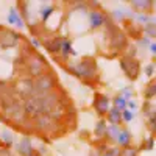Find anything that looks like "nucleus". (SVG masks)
<instances>
[{
    "mask_svg": "<svg viewBox=\"0 0 156 156\" xmlns=\"http://www.w3.org/2000/svg\"><path fill=\"white\" fill-rule=\"evenodd\" d=\"M2 139L5 140V147L6 148H9L12 145V136H11L9 131H6V129H5V131H2Z\"/></svg>",
    "mask_w": 156,
    "mask_h": 156,
    "instance_id": "nucleus-22",
    "label": "nucleus"
},
{
    "mask_svg": "<svg viewBox=\"0 0 156 156\" xmlns=\"http://www.w3.org/2000/svg\"><path fill=\"white\" fill-rule=\"evenodd\" d=\"M28 156H39V153H37V151H34V150H33V151H31V153H30V154H28Z\"/></svg>",
    "mask_w": 156,
    "mask_h": 156,
    "instance_id": "nucleus-35",
    "label": "nucleus"
},
{
    "mask_svg": "<svg viewBox=\"0 0 156 156\" xmlns=\"http://www.w3.org/2000/svg\"><path fill=\"white\" fill-rule=\"evenodd\" d=\"M139 20H140V22H148L150 19H148V17H145V16H139Z\"/></svg>",
    "mask_w": 156,
    "mask_h": 156,
    "instance_id": "nucleus-34",
    "label": "nucleus"
},
{
    "mask_svg": "<svg viewBox=\"0 0 156 156\" xmlns=\"http://www.w3.org/2000/svg\"><path fill=\"white\" fill-rule=\"evenodd\" d=\"M8 23H11V25H16L17 28H23V19L19 16V12H17V9L14 8V6H11L9 8V12H8Z\"/></svg>",
    "mask_w": 156,
    "mask_h": 156,
    "instance_id": "nucleus-10",
    "label": "nucleus"
},
{
    "mask_svg": "<svg viewBox=\"0 0 156 156\" xmlns=\"http://www.w3.org/2000/svg\"><path fill=\"white\" fill-rule=\"evenodd\" d=\"M119 133H120L119 125H109V126L106 128V134H108L111 139H114V140H117V137H119Z\"/></svg>",
    "mask_w": 156,
    "mask_h": 156,
    "instance_id": "nucleus-18",
    "label": "nucleus"
},
{
    "mask_svg": "<svg viewBox=\"0 0 156 156\" xmlns=\"http://www.w3.org/2000/svg\"><path fill=\"white\" fill-rule=\"evenodd\" d=\"M151 5H153V2H150V0H133L131 2V6L139 11H147L151 8Z\"/></svg>",
    "mask_w": 156,
    "mask_h": 156,
    "instance_id": "nucleus-16",
    "label": "nucleus"
},
{
    "mask_svg": "<svg viewBox=\"0 0 156 156\" xmlns=\"http://www.w3.org/2000/svg\"><path fill=\"white\" fill-rule=\"evenodd\" d=\"M131 119H133V112L128 111V109H123L122 111V120L123 122H131Z\"/></svg>",
    "mask_w": 156,
    "mask_h": 156,
    "instance_id": "nucleus-26",
    "label": "nucleus"
},
{
    "mask_svg": "<svg viewBox=\"0 0 156 156\" xmlns=\"http://www.w3.org/2000/svg\"><path fill=\"white\" fill-rule=\"evenodd\" d=\"M145 34H147V37H156V23H151V22H148L147 25H145Z\"/></svg>",
    "mask_w": 156,
    "mask_h": 156,
    "instance_id": "nucleus-20",
    "label": "nucleus"
},
{
    "mask_svg": "<svg viewBox=\"0 0 156 156\" xmlns=\"http://www.w3.org/2000/svg\"><path fill=\"white\" fill-rule=\"evenodd\" d=\"M136 106H137L136 101H133V100H131V101H126V108H129V111H134Z\"/></svg>",
    "mask_w": 156,
    "mask_h": 156,
    "instance_id": "nucleus-32",
    "label": "nucleus"
},
{
    "mask_svg": "<svg viewBox=\"0 0 156 156\" xmlns=\"http://www.w3.org/2000/svg\"><path fill=\"white\" fill-rule=\"evenodd\" d=\"M148 126L151 129V133L156 136V112L150 114V117H148Z\"/></svg>",
    "mask_w": 156,
    "mask_h": 156,
    "instance_id": "nucleus-23",
    "label": "nucleus"
},
{
    "mask_svg": "<svg viewBox=\"0 0 156 156\" xmlns=\"http://www.w3.org/2000/svg\"><path fill=\"white\" fill-rule=\"evenodd\" d=\"M120 67L123 70V73L129 78V80H136L139 76V72H140V64L137 59L134 58H129V56H123L120 59Z\"/></svg>",
    "mask_w": 156,
    "mask_h": 156,
    "instance_id": "nucleus-4",
    "label": "nucleus"
},
{
    "mask_svg": "<svg viewBox=\"0 0 156 156\" xmlns=\"http://www.w3.org/2000/svg\"><path fill=\"white\" fill-rule=\"evenodd\" d=\"M117 142H119V145L123 147V148L129 147V144H131V133H129L128 129L122 128L120 133H119V137H117Z\"/></svg>",
    "mask_w": 156,
    "mask_h": 156,
    "instance_id": "nucleus-14",
    "label": "nucleus"
},
{
    "mask_svg": "<svg viewBox=\"0 0 156 156\" xmlns=\"http://www.w3.org/2000/svg\"><path fill=\"white\" fill-rule=\"evenodd\" d=\"M153 147H154V137H153V136H150V137L145 140V145H144V148H145V150H151Z\"/></svg>",
    "mask_w": 156,
    "mask_h": 156,
    "instance_id": "nucleus-27",
    "label": "nucleus"
},
{
    "mask_svg": "<svg viewBox=\"0 0 156 156\" xmlns=\"http://www.w3.org/2000/svg\"><path fill=\"white\" fill-rule=\"evenodd\" d=\"M120 156H137V150L129 145V147H126L120 151Z\"/></svg>",
    "mask_w": 156,
    "mask_h": 156,
    "instance_id": "nucleus-24",
    "label": "nucleus"
},
{
    "mask_svg": "<svg viewBox=\"0 0 156 156\" xmlns=\"http://www.w3.org/2000/svg\"><path fill=\"white\" fill-rule=\"evenodd\" d=\"M19 41H20V36L14 30L0 27V47H2V48L14 47V45L19 44Z\"/></svg>",
    "mask_w": 156,
    "mask_h": 156,
    "instance_id": "nucleus-5",
    "label": "nucleus"
},
{
    "mask_svg": "<svg viewBox=\"0 0 156 156\" xmlns=\"http://www.w3.org/2000/svg\"><path fill=\"white\" fill-rule=\"evenodd\" d=\"M27 69H28V73L33 78H37L42 73H45V70L48 67L45 66V61L39 55H30L28 59H27Z\"/></svg>",
    "mask_w": 156,
    "mask_h": 156,
    "instance_id": "nucleus-3",
    "label": "nucleus"
},
{
    "mask_svg": "<svg viewBox=\"0 0 156 156\" xmlns=\"http://www.w3.org/2000/svg\"><path fill=\"white\" fill-rule=\"evenodd\" d=\"M153 97H156V81H153V83L145 89V98L148 100V98H153Z\"/></svg>",
    "mask_w": 156,
    "mask_h": 156,
    "instance_id": "nucleus-21",
    "label": "nucleus"
},
{
    "mask_svg": "<svg viewBox=\"0 0 156 156\" xmlns=\"http://www.w3.org/2000/svg\"><path fill=\"white\" fill-rule=\"evenodd\" d=\"M53 9H55V8H53V6H50V5H48L47 8H42V20H44V22L50 17V14L53 12Z\"/></svg>",
    "mask_w": 156,
    "mask_h": 156,
    "instance_id": "nucleus-25",
    "label": "nucleus"
},
{
    "mask_svg": "<svg viewBox=\"0 0 156 156\" xmlns=\"http://www.w3.org/2000/svg\"><path fill=\"white\" fill-rule=\"evenodd\" d=\"M150 50L153 51V53L156 55V42H153V44H150Z\"/></svg>",
    "mask_w": 156,
    "mask_h": 156,
    "instance_id": "nucleus-33",
    "label": "nucleus"
},
{
    "mask_svg": "<svg viewBox=\"0 0 156 156\" xmlns=\"http://www.w3.org/2000/svg\"><path fill=\"white\" fill-rule=\"evenodd\" d=\"M108 120H109L111 125H119L122 122V112L117 111L115 108H111L108 111Z\"/></svg>",
    "mask_w": 156,
    "mask_h": 156,
    "instance_id": "nucleus-15",
    "label": "nucleus"
},
{
    "mask_svg": "<svg viewBox=\"0 0 156 156\" xmlns=\"http://www.w3.org/2000/svg\"><path fill=\"white\" fill-rule=\"evenodd\" d=\"M106 128H108V126H106V122H105V120H103V119L98 120L97 125H95V136H97V137L105 136V134H106Z\"/></svg>",
    "mask_w": 156,
    "mask_h": 156,
    "instance_id": "nucleus-17",
    "label": "nucleus"
},
{
    "mask_svg": "<svg viewBox=\"0 0 156 156\" xmlns=\"http://www.w3.org/2000/svg\"><path fill=\"white\" fill-rule=\"evenodd\" d=\"M112 108H115L117 111H120V112H122L123 109H126V100L122 98L120 95H119V97H115V98H114V106H112Z\"/></svg>",
    "mask_w": 156,
    "mask_h": 156,
    "instance_id": "nucleus-19",
    "label": "nucleus"
},
{
    "mask_svg": "<svg viewBox=\"0 0 156 156\" xmlns=\"http://www.w3.org/2000/svg\"><path fill=\"white\" fill-rule=\"evenodd\" d=\"M61 55H62V59H67L70 53H73V50H72V42H70V39L67 37H61Z\"/></svg>",
    "mask_w": 156,
    "mask_h": 156,
    "instance_id": "nucleus-13",
    "label": "nucleus"
},
{
    "mask_svg": "<svg viewBox=\"0 0 156 156\" xmlns=\"http://www.w3.org/2000/svg\"><path fill=\"white\" fill-rule=\"evenodd\" d=\"M108 19H106V14L105 12H101V11H98V9H95V11H92L89 14V22H90V28H98V27H101L103 23H105Z\"/></svg>",
    "mask_w": 156,
    "mask_h": 156,
    "instance_id": "nucleus-8",
    "label": "nucleus"
},
{
    "mask_svg": "<svg viewBox=\"0 0 156 156\" xmlns=\"http://www.w3.org/2000/svg\"><path fill=\"white\" fill-rule=\"evenodd\" d=\"M122 98H129V97H131V89H129V87H125L123 90H122V95H120Z\"/></svg>",
    "mask_w": 156,
    "mask_h": 156,
    "instance_id": "nucleus-29",
    "label": "nucleus"
},
{
    "mask_svg": "<svg viewBox=\"0 0 156 156\" xmlns=\"http://www.w3.org/2000/svg\"><path fill=\"white\" fill-rule=\"evenodd\" d=\"M30 45L34 47V48H37V47H41V42H39L37 37H31V39H30Z\"/></svg>",
    "mask_w": 156,
    "mask_h": 156,
    "instance_id": "nucleus-30",
    "label": "nucleus"
},
{
    "mask_svg": "<svg viewBox=\"0 0 156 156\" xmlns=\"http://www.w3.org/2000/svg\"><path fill=\"white\" fill-rule=\"evenodd\" d=\"M145 73H147L148 78H151V76L154 75V64H148L147 69H145Z\"/></svg>",
    "mask_w": 156,
    "mask_h": 156,
    "instance_id": "nucleus-28",
    "label": "nucleus"
},
{
    "mask_svg": "<svg viewBox=\"0 0 156 156\" xmlns=\"http://www.w3.org/2000/svg\"><path fill=\"white\" fill-rule=\"evenodd\" d=\"M51 123H53V119H51L48 114L36 115V126H37L39 129H47Z\"/></svg>",
    "mask_w": 156,
    "mask_h": 156,
    "instance_id": "nucleus-12",
    "label": "nucleus"
},
{
    "mask_svg": "<svg viewBox=\"0 0 156 156\" xmlns=\"http://www.w3.org/2000/svg\"><path fill=\"white\" fill-rule=\"evenodd\" d=\"M120 151H122L120 148H111L108 153H109L111 156H120Z\"/></svg>",
    "mask_w": 156,
    "mask_h": 156,
    "instance_id": "nucleus-31",
    "label": "nucleus"
},
{
    "mask_svg": "<svg viewBox=\"0 0 156 156\" xmlns=\"http://www.w3.org/2000/svg\"><path fill=\"white\" fill-rule=\"evenodd\" d=\"M69 72H72L73 75H76L78 78L83 80H92L97 73V62L92 58H84L81 59L76 66H69L67 67Z\"/></svg>",
    "mask_w": 156,
    "mask_h": 156,
    "instance_id": "nucleus-1",
    "label": "nucleus"
},
{
    "mask_svg": "<svg viewBox=\"0 0 156 156\" xmlns=\"http://www.w3.org/2000/svg\"><path fill=\"white\" fill-rule=\"evenodd\" d=\"M56 84V78L55 75H51L50 72L42 73L41 76H37L33 80V94L31 97H42L47 92H50Z\"/></svg>",
    "mask_w": 156,
    "mask_h": 156,
    "instance_id": "nucleus-2",
    "label": "nucleus"
},
{
    "mask_svg": "<svg viewBox=\"0 0 156 156\" xmlns=\"http://www.w3.org/2000/svg\"><path fill=\"white\" fill-rule=\"evenodd\" d=\"M103 156H111V154H109V153H105V154H103Z\"/></svg>",
    "mask_w": 156,
    "mask_h": 156,
    "instance_id": "nucleus-36",
    "label": "nucleus"
},
{
    "mask_svg": "<svg viewBox=\"0 0 156 156\" xmlns=\"http://www.w3.org/2000/svg\"><path fill=\"white\" fill-rule=\"evenodd\" d=\"M112 33H111V39H109V45L114 48V50H122L128 45V41H126V36L123 31H120L117 27H111Z\"/></svg>",
    "mask_w": 156,
    "mask_h": 156,
    "instance_id": "nucleus-6",
    "label": "nucleus"
},
{
    "mask_svg": "<svg viewBox=\"0 0 156 156\" xmlns=\"http://www.w3.org/2000/svg\"><path fill=\"white\" fill-rule=\"evenodd\" d=\"M17 151L22 156H28L33 151V145H31L30 137H22V140L17 144Z\"/></svg>",
    "mask_w": 156,
    "mask_h": 156,
    "instance_id": "nucleus-11",
    "label": "nucleus"
},
{
    "mask_svg": "<svg viewBox=\"0 0 156 156\" xmlns=\"http://www.w3.org/2000/svg\"><path fill=\"white\" fill-rule=\"evenodd\" d=\"M44 47L48 53H59L61 48V37H51V39H45L44 41Z\"/></svg>",
    "mask_w": 156,
    "mask_h": 156,
    "instance_id": "nucleus-9",
    "label": "nucleus"
},
{
    "mask_svg": "<svg viewBox=\"0 0 156 156\" xmlns=\"http://www.w3.org/2000/svg\"><path fill=\"white\" fill-rule=\"evenodd\" d=\"M94 109L97 111L98 115H105L109 111V98L103 94H95L94 98Z\"/></svg>",
    "mask_w": 156,
    "mask_h": 156,
    "instance_id": "nucleus-7",
    "label": "nucleus"
}]
</instances>
